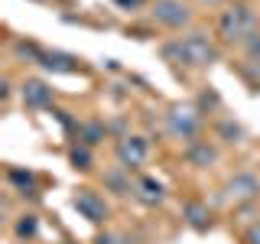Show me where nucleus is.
Segmentation results:
<instances>
[{
	"instance_id": "f257e3e1",
	"label": "nucleus",
	"mask_w": 260,
	"mask_h": 244,
	"mask_svg": "<svg viewBox=\"0 0 260 244\" xmlns=\"http://www.w3.org/2000/svg\"><path fill=\"white\" fill-rule=\"evenodd\" d=\"M162 59L185 62V65H211V62H218V49L211 46L202 33H192V36H185V39H176V43L162 46Z\"/></svg>"
},
{
	"instance_id": "1a4fd4ad",
	"label": "nucleus",
	"mask_w": 260,
	"mask_h": 244,
	"mask_svg": "<svg viewBox=\"0 0 260 244\" xmlns=\"http://www.w3.org/2000/svg\"><path fill=\"white\" fill-rule=\"evenodd\" d=\"M162 195H166V192H162V186L156 182V179H150V176H140L134 182V199L143 202V205H159Z\"/></svg>"
},
{
	"instance_id": "39448f33",
	"label": "nucleus",
	"mask_w": 260,
	"mask_h": 244,
	"mask_svg": "<svg viewBox=\"0 0 260 244\" xmlns=\"http://www.w3.org/2000/svg\"><path fill=\"white\" fill-rule=\"evenodd\" d=\"M153 16H156V23L162 26H185L189 23V7L182 4V0H156V7H153Z\"/></svg>"
},
{
	"instance_id": "9b49d317",
	"label": "nucleus",
	"mask_w": 260,
	"mask_h": 244,
	"mask_svg": "<svg viewBox=\"0 0 260 244\" xmlns=\"http://www.w3.org/2000/svg\"><path fill=\"white\" fill-rule=\"evenodd\" d=\"M215 146H208V140H192L189 150H185V160L192 163V166H208V163H215Z\"/></svg>"
},
{
	"instance_id": "2eb2a0df",
	"label": "nucleus",
	"mask_w": 260,
	"mask_h": 244,
	"mask_svg": "<svg viewBox=\"0 0 260 244\" xmlns=\"http://www.w3.org/2000/svg\"><path fill=\"white\" fill-rule=\"evenodd\" d=\"M69 160H72V166H75V169H91V150H88L85 143H81V146H72Z\"/></svg>"
},
{
	"instance_id": "ddd939ff",
	"label": "nucleus",
	"mask_w": 260,
	"mask_h": 244,
	"mask_svg": "<svg viewBox=\"0 0 260 244\" xmlns=\"http://www.w3.org/2000/svg\"><path fill=\"white\" fill-rule=\"evenodd\" d=\"M7 179H10V182L16 186V189H23V192H29L32 195V189H36V176L32 173H23V169H7Z\"/></svg>"
},
{
	"instance_id": "412c9836",
	"label": "nucleus",
	"mask_w": 260,
	"mask_h": 244,
	"mask_svg": "<svg viewBox=\"0 0 260 244\" xmlns=\"http://www.w3.org/2000/svg\"><path fill=\"white\" fill-rule=\"evenodd\" d=\"M114 4H120V7H127V10H130V7H140L143 0H114Z\"/></svg>"
},
{
	"instance_id": "20e7f679",
	"label": "nucleus",
	"mask_w": 260,
	"mask_h": 244,
	"mask_svg": "<svg viewBox=\"0 0 260 244\" xmlns=\"http://www.w3.org/2000/svg\"><path fill=\"white\" fill-rule=\"evenodd\" d=\"M72 205H75V211L81 218H88L91 225H98V222L108 218V205H104V199L98 192H91V189H78L75 195H72Z\"/></svg>"
},
{
	"instance_id": "423d86ee",
	"label": "nucleus",
	"mask_w": 260,
	"mask_h": 244,
	"mask_svg": "<svg viewBox=\"0 0 260 244\" xmlns=\"http://www.w3.org/2000/svg\"><path fill=\"white\" fill-rule=\"evenodd\" d=\"M146 153H150V146H146L143 137H120L117 140V160H120V166L124 169H134V166H140V163L146 160Z\"/></svg>"
},
{
	"instance_id": "f8f14e48",
	"label": "nucleus",
	"mask_w": 260,
	"mask_h": 244,
	"mask_svg": "<svg viewBox=\"0 0 260 244\" xmlns=\"http://www.w3.org/2000/svg\"><path fill=\"white\" fill-rule=\"evenodd\" d=\"M185 222H189L195 231H205V228H211V211L202 205V202H189V205H185Z\"/></svg>"
},
{
	"instance_id": "9d476101",
	"label": "nucleus",
	"mask_w": 260,
	"mask_h": 244,
	"mask_svg": "<svg viewBox=\"0 0 260 244\" xmlns=\"http://www.w3.org/2000/svg\"><path fill=\"white\" fill-rule=\"evenodd\" d=\"M224 192L231 195V199H238V202H244V199H254V195L260 192V182L254 176H247V173H241V176H234L231 182L224 186Z\"/></svg>"
},
{
	"instance_id": "6e6552de",
	"label": "nucleus",
	"mask_w": 260,
	"mask_h": 244,
	"mask_svg": "<svg viewBox=\"0 0 260 244\" xmlns=\"http://www.w3.org/2000/svg\"><path fill=\"white\" fill-rule=\"evenodd\" d=\"M46 72H55V75H72V72H78V59L69 52H43V59H39Z\"/></svg>"
},
{
	"instance_id": "f03ea898",
	"label": "nucleus",
	"mask_w": 260,
	"mask_h": 244,
	"mask_svg": "<svg viewBox=\"0 0 260 244\" xmlns=\"http://www.w3.org/2000/svg\"><path fill=\"white\" fill-rule=\"evenodd\" d=\"M218 33H221L228 43H244V46H247L250 39L257 36V16H254V10L244 7V4L228 7V10L221 13V20H218Z\"/></svg>"
},
{
	"instance_id": "7ed1b4c3",
	"label": "nucleus",
	"mask_w": 260,
	"mask_h": 244,
	"mask_svg": "<svg viewBox=\"0 0 260 244\" xmlns=\"http://www.w3.org/2000/svg\"><path fill=\"white\" fill-rule=\"evenodd\" d=\"M199 124H202L199 111L189 108V104H176V108L166 114L169 134H173V137H182V140H192V137L199 134Z\"/></svg>"
},
{
	"instance_id": "4be33fe9",
	"label": "nucleus",
	"mask_w": 260,
	"mask_h": 244,
	"mask_svg": "<svg viewBox=\"0 0 260 244\" xmlns=\"http://www.w3.org/2000/svg\"><path fill=\"white\" fill-rule=\"evenodd\" d=\"M205 4H218V0H205Z\"/></svg>"
},
{
	"instance_id": "aec40b11",
	"label": "nucleus",
	"mask_w": 260,
	"mask_h": 244,
	"mask_svg": "<svg viewBox=\"0 0 260 244\" xmlns=\"http://www.w3.org/2000/svg\"><path fill=\"white\" fill-rule=\"evenodd\" d=\"M244 241H247V244H260V225L247 228V234H244Z\"/></svg>"
},
{
	"instance_id": "a211bd4d",
	"label": "nucleus",
	"mask_w": 260,
	"mask_h": 244,
	"mask_svg": "<svg viewBox=\"0 0 260 244\" xmlns=\"http://www.w3.org/2000/svg\"><path fill=\"white\" fill-rule=\"evenodd\" d=\"M218 130H221V137H228L231 143H234V140H241V127H238V124H228V120H224V124L218 127Z\"/></svg>"
},
{
	"instance_id": "dca6fc26",
	"label": "nucleus",
	"mask_w": 260,
	"mask_h": 244,
	"mask_svg": "<svg viewBox=\"0 0 260 244\" xmlns=\"http://www.w3.org/2000/svg\"><path fill=\"white\" fill-rule=\"evenodd\" d=\"M104 182H108V186H111L114 192H120V195L134 192V186H130V182H127V179L120 176V173H108V176H104Z\"/></svg>"
},
{
	"instance_id": "0eeeda50",
	"label": "nucleus",
	"mask_w": 260,
	"mask_h": 244,
	"mask_svg": "<svg viewBox=\"0 0 260 244\" xmlns=\"http://www.w3.org/2000/svg\"><path fill=\"white\" fill-rule=\"evenodd\" d=\"M20 95H23V104L32 111H43L52 104V88L46 85V81H39V78H29V81H23V88H20Z\"/></svg>"
},
{
	"instance_id": "4468645a",
	"label": "nucleus",
	"mask_w": 260,
	"mask_h": 244,
	"mask_svg": "<svg viewBox=\"0 0 260 244\" xmlns=\"http://www.w3.org/2000/svg\"><path fill=\"white\" fill-rule=\"evenodd\" d=\"M78 134H81V143L85 146H94L98 140H104V127L101 124H81Z\"/></svg>"
},
{
	"instance_id": "6ab92c4d",
	"label": "nucleus",
	"mask_w": 260,
	"mask_h": 244,
	"mask_svg": "<svg viewBox=\"0 0 260 244\" xmlns=\"http://www.w3.org/2000/svg\"><path fill=\"white\" fill-rule=\"evenodd\" d=\"M94 244H130V238H124V234H101Z\"/></svg>"
},
{
	"instance_id": "f3484780",
	"label": "nucleus",
	"mask_w": 260,
	"mask_h": 244,
	"mask_svg": "<svg viewBox=\"0 0 260 244\" xmlns=\"http://www.w3.org/2000/svg\"><path fill=\"white\" fill-rule=\"evenodd\" d=\"M36 234V215H23L16 222V238H32Z\"/></svg>"
},
{
	"instance_id": "5701e85b",
	"label": "nucleus",
	"mask_w": 260,
	"mask_h": 244,
	"mask_svg": "<svg viewBox=\"0 0 260 244\" xmlns=\"http://www.w3.org/2000/svg\"><path fill=\"white\" fill-rule=\"evenodd\" d=\"M65 244H72V241H65Z\"/></svg>"
}]
</instances>
